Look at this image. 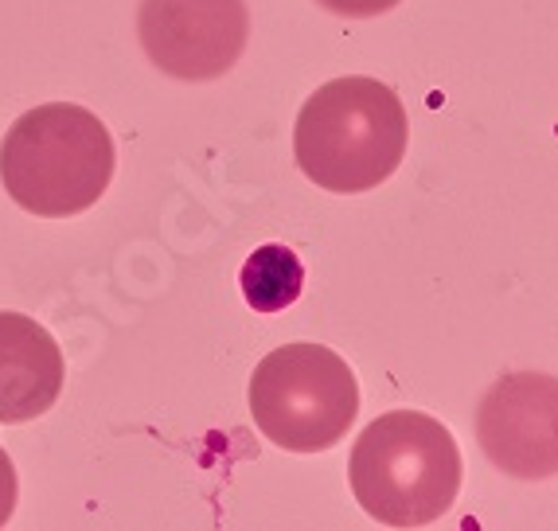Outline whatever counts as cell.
I'll return each mask as SVG.
<instances>
[{
	"label": "cell",
	"mask_w": 558,
	"mask_h": 531,
	"mask_svg": "<svg viewBox=\"0 0 558 531\" xmlns=\"http://www.w3.org/2000/svg\"><path fill=\"white\" fill-rule=\"evenodd\" d=\"M407 141L410 125L399 94L379 79L344 75L305 98L293 130V157L317 188L360 196L399 172Z\"/></svg>",
	"instance_id": "6da1fadb"
},
{
	"label": "cell",
	"mask_w": 558,
	"mask_h": 531,
	"mask_svg": "<svg viewBox=\"0 0 558 531\" xmlns=\"http://www.w3.org/2000/svg\"><path fill=\"white\" fill-rule=\"evenodd\" d=\"M118 168L113 137L94 110L47 102L20 113L0 141V184L36 219H71L106 196Z\"/></svg>",
	"instance_id": "7a4b0ae2"
},
{
	"label": "cell",
	"mask_w": 558,
	"mask_h": 531,
	"mask_svg": "<svg viewBox=\"0 0 558 531\" xmlns=\"http://www.w3.org/2000/svg\"><path fill=\"white\" fill-rule=\"evenodd\" d=\"M348 476L372 520L387 528H422L453 508L465 466L449 426L422 410H391L363 426Z\"/></svg>",
	"instance_id": "3957f363"
},
{
	"label": "cell",
	"mask_w": 558,
	"mask_h": 531,
	"mask_svg": "<svg viewBox=\"0 0 558 531\" xmlns=\"http://www.w3.org/2000/svg\"><path fill=\"white\" fill-rule=\"evenodd\" d=\"M251 414L262 438L289 454H325L360 414V383L325 345H281L251 375Z\"/></svg>",
	"instance_id": "277c9868"
},
{
	"label": "cell",
	"mask_w": 558,
	"mask_h": 531,
	"mask_svg": "<svg viewBox=\"0 0 558 531\" xmlns=\"http://www.w3.org/2000/svg\"><path fill=\"white\" fill-rule=\"evenodd\" d=\"M137 36L157 71L184 83L227 75L251 39L246 0H141Z\"/></svg>",
	"instance_id": "5b68a950"
},
{
	"label": "cell",
	"mask_w": 558,
	"mask_h": 531,
	"mask_svg": "<svg viewBox=\"0 0 558 531\" xmlns=\"http://www.w3.org/2000/svg\"><path fill=\"white\" fill-rule=\"evenodd\" d=\"M476 442L500 473L547 481L558 473V379L512 372L484 391L476 407Z\"/></svg>",
	"instance_id": "8992f818"
},
{
	"label": "cell",
	"mask_w": 558,
	"mask_h": 531,
	"mask_svg": "<svg viewBox=\"0 0 558 531\" xmlns=\"http://www.w3.org/2000/svg\"><path fill=\"white\" fill-rule=\"evenodd\" d=\"M63 352L56 336L24 313H0V422L44 419L63 395Z\"/></svg>",
	"instance_id": "52a82bcc"
},
{
	"label": "cell",
	"mask_w": 558,
	"mask_h": 531,
	"mask_svg": "<svg viewBox=\"0 0 558 531\" xmlns=\"http://www.w3.org/2000/svg\"><path fill=\"white\" fill-rule=\"evenodd\" d=\"M239 286L254 313H286L305 289V266L293 246L266 243L242 262Z\"/></svg>",
	"instance_id": "ba28073f"
},
{
	"label": "cell",
	"mask_w": 558,
	"mask_h": 531,
	"mask_svg": "<svg viewBox=\"0 0 558 531\" xmlns=\"http://www.w3.org/2000/svg\"><path fill=\"white\" fill-rule=\"evenodd\" d=\"M317 4L328 12H336V16L367 20V16H383V12H391L399 0H317Z\"/></svg>",
	"instance_id": "9c48e42d"
},
{
	"label": "cell",
	"mask_w": 558,
	"mask_h": 531,
	"mask_svg": "<svg viewBox=\"0 0 558 531\" xmlns=\"http://www.w3.org/2000/svg\"><path fill=\"white\" fill-rule=\"evenodd\" d=\"M16 500H20L16 466H12V457L4 454V446H0V528L12 520V512H16Z\"/></svg>",
	"instance_id": "30bf717a"
}]
</instances>
